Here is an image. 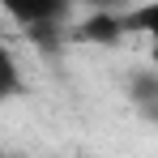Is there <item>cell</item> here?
Masks as SVG:
<instances>
[{"mask_svg": "<svg viewBox=\"0 0 158 158\" xmlns=\"http://www.w3.org/2000/svg\"><path fill=\"white\" fill-rule=\"evenodd\" d=\"M124 94H128L132 111H137L145 124H158V69H150V64L132 69L128 81H124Z\"/></svg>", "mask_w": 158, "mask_h": 158, "instance_id": "cell-2", "label": "cell"}, {"mask_svg": "<svg viewBox=\"0 0 158 158\" xmlns=\"http://www.w3.org/2000/svg\"><path fill=\"white\" fill-rule=\"evenodd\" d=\"M94 9H107V13H115V4H124V0H90Z\"/></svg>", "mask_w": 158, "mask_h": 158, "instance_id": "cell-6", "label": "cell"}, {"mask_svg": "<svg viewBox=\"0 0 158 158\" xmlns=\"http://www.w3.org/2000/svg\"><path fill=\"white\" fill-rule=\"evenodd\" d=\"M17 94H26V77H22V64H17V56H13L9 47H4V43H0V103L17 98Z\"/></svg>", "mask_w": 158, "mask_h": 158, "instance_id": "cell-5", "label": "cell"}, {"mask_svg": "<svg viewBox=\"0 0 158 158\" xmlns=\"http://www.w3.org/2000/svg\"><path fill=\"white\" fill-rule=\"evenodd\" d=\"M120 34H124L120 13H107V9H98L90 22H81V26L73 30V39H81V43H115Z\"/></svg>", "mask_w": 158, "mask_h": 158, "instance_id": "cell-3", "label": "cell"}, {"mask_svg": "<svg viewBox=\"0 0 158 158\" xmlns=\"http://www.w3.org/2000/svg\"><path fill=\"white\" fill-rule=\"evenodd\" d=\"M120 26H124V34H150V39H158V0H145V4H137L128 13H120Z\"/></svg>", "mask_w": 158, "mask_h": 158, "instance_id": "cell-4", "label": "cell"}, {"mask_svg": "<svg viewBox=\"0 0 158 158\" xmlns=\"http://www.w3.org/2000/svg\"><path fill=\"white\" fill-rule=\"evenodd\" d=\"M0 9H4L17 26H26L30 34H43V30H52L56 22L64 17L69 0H0Z\"/></svg>", "mask_w": 158, "mask_h": 158, "instance_id": "cell-1", "label": "cell"}]
</instances>
